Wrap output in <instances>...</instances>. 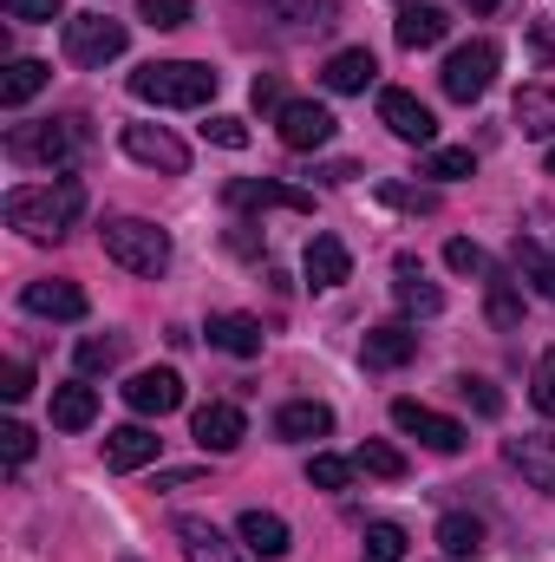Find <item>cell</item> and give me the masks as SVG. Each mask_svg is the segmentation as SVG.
Listing matches in <instances>:
<instances>
[{"label":"cell","mask_w":555,"mask_h":562,"mask_svg":"<svg viewBox=\"0 0 555 562\" xmlns=\"http://www.w3.org/2000/svg\"><path fill=\"white\" fill-rule=\"evenodd\" d=\"M105 464H112V471H144V464H157V431H150V425H118V431H105Z\"/></svg>","instance_id":"d6986e66"},{"label":"cell","mask_w":555,"mask_h":562,"mask_svg":"<svg viewBox=\"0 0 555 562\" xmlns=\"http://www.w3.org/2000/svg\"><path fill=\"white\" fill-rule=\"evenodd\" d=\"M26 393H33V367H26V360H7V367H0V400L20 406Z\"/></svg>","instance_id":"b9f144b4"},{"label":"cell","mask_w":555,"mask_h":562,"mask_svg":"<svg viewBox=\"0 0 555 562\" xmlns=\"http://www.w3.org/2000/svg\"><path fill=\"white\" fill-rule=\"evenodd\" d=\"M360 353H366V367H373V373H393V367H406V360L418 353V334L406 327V321L366 327V347H360Z\"/></svg>","instance_id":"9a60e30c"},{"label":"cell","mask_w":555,"mask_h":562,"mask_svg":"<svg viewBox=\"0 0 555 562\" xmlns=\"http://www.w3.org/2000/svg\"><path fill=\"white\" fill-rule=\"evenodd\" d=\"M393 33H399V46H406V53H418V46H438V40H444V33H451V20H444V7H406V13H399V26H393Z\"/></svg>","instance_id":"484cf974"},{"label":"cell","mask_w":555,"mask_h":562,"mask_svg":"<svg viewBox=\"0 0 555 562\" xmlns=\"http://www.w3.org/2000/svg\"><path fill=\"white\" fill-rule=\"evenodd\" d=\"M262 7H269L275 20H287V26H314V33L340 20V0H262Z\"/></svg>","instance_id":"83f0119b"},{"label":"cell","mask_w":555,"mask_h":562,"mask_svg":"<svg viewBox=\"0 0 555 562\" xmlns=\"http://www.w3.org/2000/svg\"><path fill=\"white\" fill-rule=\"evenodd\" d=\"M79 216H86V183L79 177H53V183L7 190V229H20L33 243H59Z\"/></svg>","instance_id":"6da1fadb"},{"label":"cell","mask_w":555,"mask_h":562,"mask_svg":"<svg viewBox=\"0 0 555 562\" xmlns=\"http://www.w3.org/2000/svg\"><path fill=\"white\" fill-rule=\"evenodd\" d=\"M125 360V334H92L79 340V373H112Z\"/></svg>","instance_id":"4dcf8cb0"},{"label":"cell","mask_w":555,"mask_h":562,"mask_svg":"<svg viewBox=\"0 0 555 562\" xmlns=\"http://www.w3.org/2000/svg\"><path fill=\"white\" fill-rule=\"evenodd\" d=\"M380 79V59L366 53V46H347V53H333L327 66H320V86L327 92H366Z\"/></svg>","instance_id":"ac0fdd59"},{"label":"cell","mask_w":555,"mask_h":562,"mask_svg":"<svg viewBox=\"0 0 555 562\" xmlns=\"http://www.w3.org/2000/svg\"><path fill=\"white\" fill-rule=\"evenodd\" d=\"M530 406H536L543 419H555V347L536 360V373H530Z\"/></svg>","instance_id":"74e56055"},{"label":"cell","mask_w":555,"mask_h":562,"mask_svg":"<svg viewBox=\"0 0 555 562\" xmlns=\"http://www.w3.org/2000/svg\"><path fill=\"white\" fill-rule=\"evenodd\" d=\"M497 66H503V53H497L490 40H471V46H457V53L444 59L438 86H444V99H457V105H477V99L497 86Z\"/></svg>","instance_id":"5b68a950"},{"label":"cell","mask_w":555,"mask_h":562,"mask_svg":"<svg viewBox=\"0 0 555 562\" xmlns=\"http://www.w3.org/2000/svg\"><path fill=\"white\" fill-rule=\"evenodd\" d=\"M99 236H105V256H112L118 269H132V276L157 281L170 269V236H163L157 223H144V216H112Z\"/></svg>","instance_id":"3957f363"},{"label":"cell","mask_w":555,"mask_h":562,"mask_svg":"<svg viewBox=\"0 0 555 562\" xmlns=\"http://www.w3.org/2000/svg\"><path fill=\"white\" fill-rule=\"evenodd\" d=\"M125 150L138 157L144 170H163V177H183V170H190L183 138H170L163 125H125Z\"/></svg>","instance_id":"7c38bea8"},{"label":"cell","mask_w":555,"mask_h":562,"mask_svg":"<svg viewBox=\"0 0 555 562\" xmlns=\"http://www.w3.org/2000/svg\"><path fill=\"white\" fill-rule=\"evenodd\" d=\"M190 438L203 445V451H236L242 438H249V419H242V406H229V400H209V406H196V419H190Z\"/></svg>","instance_id":"4fadbf2b"},{"label":"cell","mask_w":555,"mask_h":562,"mask_svg":"<svg viewBox=\"0 0 555 562\" xmlns=\"http://www.w3.org/2000/svg\"><path fill=\"white\" fill-rule=\"evenodd\" d=\"M380 125H386L393 138H406V144H431V138H438L431 105L412 99V92H399V86H386V92H380Z\"/></svg>","instance_id":"9c48e42d"},{"label":"cell","mask_w":555,"mask_h":562,"mask_svg":"<svg viewBox=\"0 0 555 562\" xmlns=\"http://www.w3.org/2000/svg\"><path fill=\"white\" fill-rule=\"evenodd\" d=\"M236 537H242V550H249V557H262V562L287 557V524H281L275 510H242Z\"/></svg>","instance_id":"ffe728a7"},{"label":"cell","mask_w":555,"mask_h":562,"mask_svg":"<svg viewBox=\"0 0 555 562\" xmlns=\"http://www.w3.org/2000/svg\"><path fill=\"white\" fill-rule=\"evenodd\" d=\"M209 347H223L236 360H256L262 353V321L256 314H209Z\"/></svg>","instance_id":"44dd1931"},{"label":"cell","mask_w":555,"mask_h":562,"mask_svg":"<svg viewBox=\"0 0 555 562\" xmlns=\"http://www.w3.org/2000/svg\"><path fill=\"white\" fill-rule=\"evenodd\" d=\"M464 7H471V13H497L503 0H464Z\"/></svg>","instance_id":"7dc6e473"},{"label":"cell","mask_w":555,"mask_h":562,"mask_svg":"<svg viewBox=\"0 0 555 562\" xmlns=\"http://www.w3.org/2000/svg\"><path fill=\"white\" fill-rule=\"evenodd\" d=\"M393 294H399V307H406V314H438V307H444V294L412 269V256L399 262V288H393Z\"/></svg>","instance_id":"f546056e"},{"label":"cell","mask_w":555,"mask_h":562,"mask_svg":"<svg viewBox=\"0 0 555 562\" xmlns=\"http://www.w3.org/2000/svg\"><path fill=\"white\" fill-rule=\"evenodd\" d=\"M451 386H457V400H464L471 413H484V419H497V413H503V393H497L490 380H477V373H457Z\"/></svg>","instance_id":"d6a6232c"},{"label":"cell","mask_w":555,"mask_h":562,"mask_svg":"<svg viewBox=\"0 0 555 562\" xmlns=\"http://www.w3.org/2000/svg\"><path fill=\"white\" fill-rule=\"evenodd\" d=\"M92 419H99V393H92L86 380L53 386V425H59V431H86Z\"/></svg>","instance_id":"d4e9b609"},{"label":"cell","mask_w":555,"mask_h":562,"mask_svg":"<svg viewBox=\"0 0 555 562\" xmlns=\"http://www.w3.org/2000/svg\"><path fill=\"white\" fill-rule=\"evenodd\" d=\"M517 125H523V138H555V92L550 86H523L517 92Z\"/></svg>","instance_id":"4316f807"},{"label":"cell","mask_w":555,"mask_h":562,"mask_svg":"<svg viewBox=\"0 0 555 562\" xmlns=\"http://www.w3.org/2000/svg\"><path fill=\"white\" fill-rule=\"evenodd\" d=\"M216 86L223 79L196 59H150L132 72V99H144V105H209Z\"/></svg>","instance_id":"7a4b0ae2"},{"label":"cell","mask_w":555,"mask_h":562,"mask_svg":"<svg viewBox=\"0 0 555 562\" xmlns=\"http://www.w3.org/2000/svg\"><path fill=\"white\" fill-rule=\"evenodd\" d=\"M0 458H7V464H26V458H33V431H26L20 419L0 425Z\"/></svg>","instance_id":"ee69618b"},{"label":"cell","mask_w":555,"mask_h":562,"mask_svg":"<svg viewBox=\"0 0 555 562\" xmlns=\"http://www.w3.org/2000/svg\"><path fill=\"white\" fill-rule=\"evenodd\" d=\"M223 196H229V210H294V216H314V196L294 190V183H275V177H236Z\"/></svg>","instance_id":"ba28073f"},{"label":"cell","mask_w":555,"mask_h":562,"mask_svg":"<svg viewBox=\"0 0 555 562\" xmlns=\"http://www.w3.org/2000/svg\"><path fill=\"white\" fill-rule=\"evenodd\" d=\"M380 203L412 210V216H438V190H412V183H380Z\"/></svg>","instance_id":"8d00e7d4"},{"label":"cell","mask_w":555,"mask_h":562,"mask_svg":"<svg viewBox=\"0 0 555 562\" xmlns=\"http://www.w3.org/2000/svg\"><path fill=\"white\" fill-rule=\"evenodd\" d=\"M177 537H183V557L190 562H249V550H236L216 524L203 517H177Z\"/></svg>","instance_id":"e0dca14e"},{"label":"cell","mask_w":555,"mask_h":562,"mask_svg":"<svg viewBox=\"0 0 555 562\" xmlns=\"http://www.w3.org/2000/svg\"><path fill=\"white\" fill-rule=\"evenodd\" d=\"M327 431H333V413L320 400H294V406L275 413V438H287V445H307V438H327Z\"/></svg>","instance_id":"7402d4cb"},{"label":"cell","mask_w":555,"mask_h":562,"mask_svg":"<svg viewBox=\"0 0 555 562\" xmlns=\"http://www.w3.org/2000/svg\"><path fill=\"white\" fill-rule=\"evenodd\" d=\"M353 464H360L366 477H386V484H399V477H406V451H399V445H386V438H366V445L353 451Z\"/></svg>","instance_id":"f1b7e54d"},{"label":"cell","mask_w":555,"mask_h":562,"mask_svg":"<svg viewBox=\"0 0 555 562\" xmlns=\"http://www.w3.org/2000/svg\"><path fill=\"white\" fill-rule=\"evenodd\" d=\"M125 406H132L138 419H163V413H177V406H183V380H177L170 367L132 373V386H125Z\"/></svg>","instance_id":"5bb4252c"},{"label":"cell","mask_w":555,"mask_h":562,"mask_svg":"<svg viewBox=\"0 0 555 562\" xmlns=\"http://www.w3.org/2000/svg\"><path fill=\"white\" fill-rule=\"evenodd\" d=\"M550 177H555V150H550Z\"/></svg>","instance_id":"c3c4849f"},{"label":"cell","mask_w":555,"mask_h":562,"mask_svg":"<svg viewBox=\"0 0 555 562\" xmlns=\"http://www.w3.org/2000/svg\"><path fill=\"white\" fill-rule=\"evenodd\" d=\"M471 170H477L471 150H431V157H424V177H438V183H457V177H471Z\"/></svg>","instance_id":"f35d334b"},{"label":"cell","mask_w":555,"mask_h":562,"mask_svg":"<svg viewBox=\"0 0 555 562\" xmlns=\"http://www.w3.org/2000/svg\"><path fill=\"white\" fill-rule=\"evenodd\" d=\"M275 138L287 144V150H320V144L333 138V112L314 105V99H294V105L275 112Z\"/></svg>","instance_id":"30bf717a"},{"label":"cell","mask_w":555,"mask_h":562,"mask_svg":"<svg viewBox=\"0 0 555 562\" xmlns=\"http://www.w3.org/2000/svg\"><path fill=\"white\" fill-rule=\"evenodd\" d=\"M510 256H517V269H523V276H530V281H536V288L555 301V256H543L530 236H517V249H510Z\"/></svg>","instance_id":"1f68e13d"},{"label":"cell","mask_w":555,"mask_h":562,"mask_svg":"<svg viewBox=\"0 0 555 562\" xmlns=\"http://www.w3.org/2000/svg\"><path fill=\"white\" fill-rule=\"evenodd\" d=\"M203 138L223 144V150H242V144H249V125H242V119H229V112H216V119L203 125Z\"/></svg>","instance_id":"7bdbcfd3"},{"label":"cell","mask_w":555,"mask_h":562,"mask_svg":"<svg viewBox=\"0 0 555 562\" xmlns=\"http://www.w3.org/2000/svg\"><path fill=\"white\" fill-rule=\"evenodd\" d=\"M438 550H444L451 562H477V557H484V524H477V517H464V510L438 517Z\"/></svg>","instance_id":"603a6c76"},{"label":"cell","mask_w":555,"mask_h":562,"mask_svg":"<svg viewBox=\"0 0 555 562\" xmlns=\"http://www.w3.org/2000/svg\"><path fill=\"white\" fill-rule=\"evenodd\" d=\"M20 307L39 314V321H86V288H79V281H59V276L26 281V288H20Z\"/></svg>","instance_id":"8fae6325"},{"label":"cell","mask_w":555,"mask_h":562,"mask_svg":"<svg viewBox=\"0 0 555 562\" xmlns=\"http://www.w3.org/2000/svg\"><path fill=\"white\" fill-rule=\"evenodd\" d=\"M125 53V20L112 13H72L66 20V59L72 66H105Z\"/></svg>","instance_id":"8992f818"},{"label":"cell","mask_w":555,"mask_h":562,"mask_svg":"<svg viewBox=\"0 0 555 562\" xmlns=\"http://www.w3.org/2000/svg\"><path fill=\"white\" fill-rule=\"evenodd\" d=\"M79 150V119H39V125H7V157L26 170H59Z\"/></svg>","instance_id":"277c9868"},{"label":"cell","mask_w":555,"mask_h":562,"mask_svg":"<svg viewBox=\"0 0 555 562\" xmlns=\"http://www.w3.org/2000/svg\"><path fill=\"white\" fill-rule=\"evenodd\" d=\"M7 20H59V0H0Z\"/></svg>","instance_id":"f6af8a7d"},{"label":"cell","mask_w":555,"mask_h":562,"mask_svg":"<svg viewBox=\"0 0 555 562\" xmlns=\"http://www.w3.org/2000/svg\"><path fill=\"white\" fill-rule=\"evenodd\" d=\"M347 477H353V464H347V458L314 451V464H307V484H314V491H347Z\"/></svg>","instance_id":"ab89813d"},{"label":"cell","mask_w":555,"mask_h":562,"mask_svg":"<svg viewBox=\"0 0 555 562\" xmlns=\"http://www.w3.org/2000/svg\"><path fill=\"white\" fill-rule=\"evenodd\" d=\"M406 550H412V537L399 524H373L366 530V562H406Z\"/></svg>","instance_id":"836d02e7"},{"label":"cell","mask_w":555,"mask_h":562,"mask_svg":"<svg viewBox=\"0 0 555 562\" xmlns=\"http://www.w3.org/2000/svg\"><path fill=\"white\" fill-rule=\"evenodd\" d=\"M444 262H451L457 276H490V262H484V249H477V243H464V236H457V243H444Z\"/></svg>","instance_id":"60d3db41"},{"label":"cell","mask_w":555,"mask_h":562,"mask_svg":"<svg viewBox=\"0 0 555 562\" xmlns=\"http://www.w3.org/2000/svg\"><path fill=\"white\" fill-rule=\"evenodd\" d=\"M46 79H53V66H46V59H13V66H7V79H0V105H7V112H20L26 99H39V92H46Z\"/></svg>","instance_id":"cb8c5ba5"},{"label":"cell","mask_w":555,"mask_h":562,"mask_svg":"<svg viewBox=\"0 0 555 562\" xmlns=\"http://www.w3.org/2000/svg\"><path fill=\"white\" fill-rule=\"evenodd\" d=\"M393 425L406 431V438H418L424 451H438V458H451V451H464V425L444 419V413H431V406H418V400H393Z\"/></svg>","instance_id":"52a82bcc"},{"label":"cell","mask_w":555,"mask_h":562,"mask_svg":"<svg viewBox=\"0 0 555 562\" xmlns=\"http://www.w3.org/2000/svg\"><path fill=\"white\" fill-rule=\"evenodd\" d=\"M190 0H138V20L144 26H157V33H170V26H190Z\"/></svg>","instance_id":"d590c367"},{"label":"cell","mask_w":555,"mask_h":562,"mask_svg":"<svg viewBox=\"0 0 555 562\" xmlns=\"http://www.w3.org/2000/svg\"><path fill=\"white\" fill-rule=\"evenodd\" d=\"M484 314H490V327H517V321H523V294H517L503 276H490V301H484Z\"/></svg>","instance_id":"e575fe53"},{"label":"cell","mask_w":555,"mask_h":562,"mask_svg":"<svg viewBox=\"0 0 555 562\" xmlns=\"http://www.w3.org/2000/svg\"><path fill=\"white\" fill-rule=\"evenodd\" d=\"M249 99H256L262 112H281V105H287V99H281V79H275V72H262V79L249 86Z\"/></svg>","instance_id":"bcb514c9"},{"label":"cell","mask_w":555,"mask_h":562,"mask_svg":"<svg viewBox=\"0 0 555 562\" xmlns=\"http://www.w3.org/2000/svg\"><path fill=\"white\" fill-rule=\"evenodd\" d=\"M301 269H307V288H340V281L353 276V256H347L340 236H307Z\"/></svg>","instance_id":"2e32d148"}]
</instances>
